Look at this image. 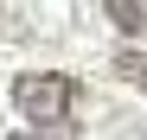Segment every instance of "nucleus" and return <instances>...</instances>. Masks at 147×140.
<instances>
[{"mask_svg":"<svg viewBox=\"0 0 147 140\" xmlns=\"http://www.w3.org/2000/svg\"><path fill=\"white\" fill-rule=\"evenodd\" d=\"M13 140H38V134H13Z\"/></svg>","mask_w":147,"mask_h":140,"instance_id":"nucleus-4","label":"nucleus"},{"mask_svg":"<svg viewBox=\"0 0 147 140\" xmlns=\"http://www.w3.org/2000/svg\"><path fill=\"white\" fill-rule=\"evenodd\" d=\"M115 77H121V83H134V89H147V51H141V45L115 51Z\"/></svg>","mask_w":147,"mask_h":140,"instance_id":"nucleus-3","label":"nucleus"},{"mask_svg":"<svg viewBox=\"0 0 147 140\" xmlns=\"http://www.w3.org/2000/svg\"><path fill=\"white\" fill-rule=\"evenodd\" d=\"M102 13H109L128 38H141V45H147V0H102Z\"/></svg>","mask_w":147,"mask_h":140,"instance_id":"nucleus-2","label":"nucleus"},{"mask_svg":"<svg viewBox=\"0 0 147 140\" xmlns=\"http://www.w3.org/2000/svg\"><path fill=\"white\" fill-rule=\"evenodd\" d=\"M13 102L26 121L51 127V134H77V102H83V83L64 77V70H26L13 83Z\"/></svg>","mask_w":147,"mask_h":140,"instance_id":"nucleus-1","label":"nucleus"}]
</instances>
